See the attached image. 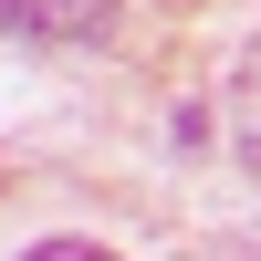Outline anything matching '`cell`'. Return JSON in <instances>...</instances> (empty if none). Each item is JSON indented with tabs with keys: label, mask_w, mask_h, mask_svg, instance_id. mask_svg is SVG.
I'll return each instance as SVG.
<instances>
[{
	"label": "cell",
	"mask_w": 261,
	"mask_h": 261,
	"mask_svg": "<svg viewBox=\"0 0 261 261\" xmlns=\"http://www.w3.org/2000/svg\"><path fill=\"white\" fill-rule=\"evenodd\" d=\"M0 21L32 42H105L115 32V0H0Z\"/></svg>",
	"instance_id": "1"
},
{
	"label": "cell",
	"mask_w": 261,
	"mask_h": 261,
	"mask_svg": "<svg viewBox=\"0 0 261 261\" xmlns=\"http://www.w3.org/2000/svg\"><path fill=\"white\" fill-rule=\"evenodd\" d=\"M230 115H241V136L261 146V42L241 53V73H230Z\"/></svg>",
	"instance_id": "2"
},
{
	"label": "cell",
	"mask_w": 261,
	"mask_h": 261,
	"mask_svg": "<svg viewBox=\"0 0 261 261\" xmlns=\"http://www.w3.org/2000/svg\"><path fill=\"white\" fill-rule=\"evenodd\" d=\"M21 261H115V251H94V241H32Z\"/></svg>",
	"instance_id": "3"
}]
</instances>
